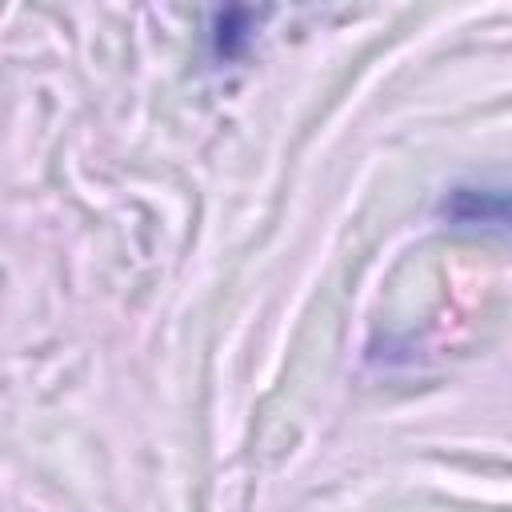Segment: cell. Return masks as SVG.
<instances>
[{
	"mask_svg": "<svg viewBox=\"0 0 512 512\" xmlns=\"http://www.w3.org/2000/svg\"><path fill=\"white\" fill-rule=\"evenodd\" d=\"M436 216L456 224V228H512V180H472V184H452Z\"/></svg>",
	"mask_w": 512,
	"mask_h": 512,
	"instance_id": "1",
	"label": "cell"
}]
</instances>
